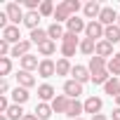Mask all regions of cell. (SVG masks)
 Instances as JSON below:
<instances>
[{
	"label": "cell",
	"mask_w": 120,
	"mask_h": 120,
	"mask_svg": "<svg viewBox=\"0 0 120 120\" xmlns=\"http://www.w3.org/2000/svg\"><path fill=\"white\" fill-rule=\"evenodd\" d=\"M113 120H120V106H118V108L113 111Z\"/></svg>",
	"instance_id": "cell-42"
},
{
	"label": "cell",
	"mask_w": 120,
	"mask_h": 120,
	"mask_svg": "<svg viewBox=\"0 0 120 120\" xmlns=\"http://www.w3.org/2000/svg\"><path fill=\"white\" fill-rule=\"evenodd\" d=\"M115 104H118V106H120V94H118V97H115Z\"/></svg>",
	"instance_id": "cell-44"
},
{
	"label": "cell",
	"mask_w": 120,
	"mask_h": 120,
	"mask_svg": "<svg viewBox=\"0 0 120 120\" xmlns=\"http://www.w3.org/2000/svg\"><path fill=\"white\" fill-rule=\"evenodd\" d=\"M106 66H108V61H106L104 56H97V54H94V56H90V66H87V68H90V73H97V71H104Z\"/></svg>",
	"instance_id": "cell-14"
},
{
	"label": "cell",
	"mask_w": 120,
	"mask_h": 120,
	"mask_svg": "<svg viewBox=\"0 0 120 120\" xmlns=\"http://www.w3.org/2000/svg\"><path fill=\"white\" fill-rule=\"evenodd\" d=\"M64 3H66V7L71 10V14L75 17V12L80 10V3H78V0H64Z\"/></svg>",
	"instance_id": "cell-37"
},
{
	"label": "cell",
	"mask_w": 120,
	"mask_h": 120,
	"mask_svg": "<svg viewBox=\"0 0 120 120\" xmlns=\"http://www.w3.org/2000/svg\"><path fill=\"white\" fill-rule=\"evenodd\" d=\"M64 94H66L68 99H78V97L82 94V85H80L78 80H66V82H64Z\"/></svg>",
	"instance_id": "cell-4"
},
{
	"label": "cell",
	"mask_w": 120,
	"mask_h": 120,
	"mask_svg": "<svg viewBox=\"0 0 120 120\" xmlns=\"http://www.w3.org/2000/svg\"><path fill=\"white\" fill-rule=\"evenodd\" d=\"M104 33H106V26L99 24V21H90L87 28H85V38H90V40H94V42H99V40L104 38Z\"/></svg>",
	"instance_id": "cell-1"
},
{
	"label": "cell",
	"mask_w": 120,
	"mask_h": 120,
	"mask_svg": "<svg viewBox=\"0 0 120 120\" xmlns=\"http://www.w3.org/2000/svg\"><path fill=\"white\" fill-rule=\"evenodd\" d=\"M24 24H26L31 31H35V28H38V24H40V12H26Z\"/></svg>",
	"instance_id": "cell-22"
},
{
	"label": "cell",
	"mask_w": 120,
	"mask_h": 120,
	"mask_svg": "<svg viewBox=\"0 0 120 120\" xmlns=\"http://www.w3.org/2000/svg\"><path fill=\"white\" fill-rule=\"evenodd\" d=\"M0 120H10V118H7V115H0Z\"/></svg>",
	"instance_id": "cell-45"
},
{
	"label": "cell",
	"mask_w": 120,
	"mask_h": 120,
	"mask_svg": "<svg viewBox=\"0 0 120 120\" xmlns=\"http://www.w3.org/2000/svg\"><path fill=\"white\" fill-rule=\"evenodd\" d=\"M56 73V61H52V59H42L40 66H38V75L40 78H52Z\"/></svg>",
	"instance_id": "cell-3"
},
{
	"label": "cell",
	"mask_w": 120,
	"mask_h": 120,
	"mask_svg": "<svg viewBox=\"0 0 120 120\" xmlns=\"http://www.w3.org/2000/svg\"><path fill=\"white\" fill-rule=\"evenodd\" d=\"M5 115H7L10 120H24V115H26V113H24V108H21L19 104H12V106H10V111H7Z\"/></svg>",
	"instance_id": "cell-27"
},
{
	"label": "cell",
	"mask_w": 120,
	"mask_h": 120,
	"mask_svg": "<svg viewBox=\"0 0 120 120\" xmlns=\"http://www.w3.org/2000/svg\"><path fill=\"white\" fill-rule=\"evenodd\" d=\"M104 40H108L111 45H115L120 40V26L113 24V26H106V33H104Z\"/></svg>",
	"instance_id": "cell-17"
},
{
	"label": "cell",
	"mask_w": 120,
	"mask_h": 120,
	"mask_svg": "<svg viewBox=\"0 0 120 120\" xmlns=\"http://www.w3.org/2000/svg\"><path fill=\"white\" fill-rule=\"evenodd\" d=\"M78 120H82V118H78Z\"/></svg>",
	"instance_id": "cell-48"
},
{
	"label": "cell",
	"mask_w": 120,
	"mask_h": 120,
	"mask_svg": "<svg viewBox=\"0 0 120 120\" xmlns=\"http://www.w3.org/2000/svg\"><path fill=\"white\" fill-rule=\"evenodd\" d=\"M75 49H80V45H68V42H61V54H64V59L73 56V54H75Z\"/></svg>",
	"instance_id": "cell-35"
},
{
	"label": "cell",
	"mask_w": 120,
	"mask_h": 120,
	"mask_svg": "<svg viewBox=\"0 0 120 120\" xmlns=\"http://www.w3.org/2000/svg\"><path fill=\"white\" fill-rule=\"evenodd\" d=\"M7 111H10V101H7V97L0 94V113H7Z\"/></svg>",
	"instance_id": "cell-39"
},
{
	"label": "cell",
	"mask_w": 120,
	"mask_h": 120,
	"mask_svg": "<svg viewBox=\"0 0 120 120\" xmlns=\"http://www.w3.org/2000/svg\"><path fill=\"white\" fill-rule=\"evenodd\" d=\"M73 14H71V10L66 7V3H59L56 5V10H54V24H61V21H68Z\"/></svg>",
	"instance_id": "cell-9"
},
{
	"label": "cell",
	"mask_w": 120,
	"mask_h": 120,
	"mask_svg": "<svg viewBox=\"0 0 120 120\" xmlns=\"http://www.w3.org/2000/svg\"><path fill=\"white\" fill-rule=\"evenodd\" d=\"M47 35H49V40H56V38H61V40H64L66 31L61 28V24H52V26L47 28Z\"/></svg>",
	"instance_id": "cell-28"
},
{
	"label": "cell",
	"mask_w": 120,
	"mask_h": 120,
	"mask_svg": "<svg viewBox=\"0 0 120 120\" xmlns=\"http://www.w3.org/2000/svg\"><path fill=\"white\" fill-rule=\"evenodd\" d=\"M106 68H108V73H111L113 78H115V75H120V61H118L115 56H111V59H108V66H106Z\"/></svg>",
	"instance_id": "cell-34"
},
{
	"label": "cell",
	"mask_w": 120,
	"mask_h": 120,
	"mask_svg": "<svg viewBox=\"0 0 120 120\" xmlns=\"http://www.w3.org/2000/svg\"><path fill=\"white\" fill-rule=\"evenodd\" d=\"M5 12H7V17H10V21H12L14 26H19V24L24 21V17H26V12L21 10V5H19V3H10Z\"/></svg>",
	"instance_id": "cell-2"
},
{
	"label": "cell",
	"mask_w": 120,
	"mask_h": 120,
	"mask_svg": "<svg viewBox=\"0 0 120 120\" xmlns=\"http://www.w3.org/2000/svg\"><path fill=\"white\" fill-rule=\"evenodd\" d=\"M92 80H94V85H106V82L111 80V73H108V68H104V71H97V73H92Z\"/></svg>",
	"instance_id": "cell-29"
},
{
	"label": "cell",
	"mask_w": 120,
	"mask_h": 120,
	"mask_svg": "<svg viewBox=\"0 0 120 120\" xmlns=\"http://www.w3.org/2000/svg\"><path fill=\"white\" fill-rule=\"evenodd\" d=\"M101 10H104V7H101V5L97 3V0H92V3H87V5L82 7V12H85V17H87V19H92V21H97V19H99V14H101Z\"/></svg>",
	"instance_id": "cell-8"
},
{
	"label": "cell",
	"mask_w": 120,
	"mask_h": 120,
	"mask_svg": "<svg viewBox=\"0 0 120 120\" xmlns=\"http://www.w3.org/2000/svg\"><path fill=\"white\" fill-rule=\"evenodd\" d=\"M31 45H33L31 40H21V42L12 45V54H10V56H21V59H24L26 54H31V52H28V49H31Z\"/></svg>",
	"instance_id": "cell-10"
},
{
	"label": "cell",
	"mask_w": 120,
	"mask_h": 120,
	"mask_svg": "<svg viewBox=\"0 0 120 120\" xmlns=\"http://www.w3.org/2000/svg\"><path fill=\"white\" fill-rule=\"evenodd\" d=\"M118 26H120V17H118Z\"/></svg>",
	"instance_id": "cell-47"
},
{
	"label": "cell",
	"mask_w": 120,
	"mask_h": 120,
	"mask_svg": "<svg viewBox=\"0 0 120 120\" xmlns=\"http://www.w3.org/2000/svg\"><path fill=\"white\" fill-rule=\"evenodd\" d=\"M47 40H49L47 31H42V28H35V31H31V42H33V45H42V42H47Z\"/></svg>",
	"instance_id": "cell-23"
},
{
	"label": "cell",
	"mask_w": 120,
	"mask_h": 120,
	"mask_svg": "<svg viewBox=\"0 0 120 120\" xmlns=\"http://www.w3.org/2000/svg\"><path fill=\"white\" fill-rule=\"evenodd\" d=\"M80 52H82V54H94V52H97V42L90 40V38L80 40Z\"/></svg>",
	"instance_id": "cell-32"
},
{
	"label": "cell",
	"mask_w": 120,
	"mask_h": 120,
	"mask_svg": "<svg viewBox=\"0 0 120 120\" xmlns=\"http://www.w3.org/2000/svg\"><path fill=\"white\" fill-rule=\"evenodd\" d=\"M113 56H115V59H118V61H120V52H118V54H113Z\"/></svg>",
	"instance_id": "cell-46"
},
{
	"label": "cell",
	"mask_w": 120,
	"mask_h": 120,
	"mask_svg": "<svg viewBox=\"0 0 120 120\" xmlns=\"http://www.w3.org/2000/svg\"><path fill=\"white\" fill-rule=\"evenodd\" d=\"M17 82H19V87H26V90H28V87L35 85V78H33L28 71H19V73H17Z\"/></svg>",
	"instance_id": "cell-16"
},
{
	"label": "cell",
	"mask_w": 120,
	"mask_h": 120,
	"mask_svg": "<svg viewBox=\"0 0 120 120\" xmlns=\"http://www.w3.org/2000/svg\"><path fill=\"white\" fill-rule=\"evenodd\" d=\"M73 71V66L68 64V59H59L56 61V75H68Z\"/></svg>",
	"instance_id": "cell-31"
},
{
	"label": "cell",
	"mask_w": 120,
	"mask_h": 120,
	"mask_svg": "<svg viewBox=\"0 0 120 120\" xmlns=\"http://www.w3.org/2000/svg\"><path fill=\"white\" fill-rule=\"evenodd\" d=\"M38 52H40L42 56H52V54L56 52V42H54V40H47V42L38 45Z\"/></svg>",
	"instance_id": "cell-26"
},
{
	"label": "cell",
	"mask_w": 120,
	"mask_h": 120,
	"mask_svg": "<svg viewBox=\"0 0 120 120\" xmlns=\"http://www.w3.org/2000/svg\"><path fill=\"white\" fill-rule=\"evenodd\" d=\"M71 75H73V80H78L80 85H82V82H87V80L92 78V73H90V68H87V66H73Z\"/></svg>",
	"instance_id": "cell-11"
},
{
	"label": "cell",
	"mask_w": 120,
	"mask_h": 120,
	"mask_svg": "<svg viewBox=\"0 0 120 120\" xmlns=\"http://www.w3.org/2000/svg\"><path fill=\"white\" fill-rule=\"evenodd\" d=\"M68 104H71V99H68L66 94H56V97L52 99L49 106H52L54 113H66V111H68Z\"/></svg>",
	"instance_id": "cell-5"
},
{
	"label": "cell",
	"mask_w": 120,
	"mask_h": 120,
	"mask_svg": "<svg viewBox=\"0 0 120 120\" xmlns=\"http://www.w3.org/2000/svg\"><path fill=\"white\" fill-rule=\"evenodd\" d=\"M10 71H12V59L0 56V75H10Z\"/></svg>",
	"instance_id": "cell-33"
},
{
	"label": "cell",
	"mask_w": 120,
	"mask_h": 120,
	"mask_svg": "<svg viewBox=\"0 0 120 120\" xmlns=\"http://www.w3.org/2000/svg\"><path fill=\"white\" fill-rule=\"evenodd\" d=\"M118 17H120V14H118L113 7H104L97 21H99V24H104V26H113V21H118Z\"/></svg>",
	"instance_id": "cell-6"
},
{
	"label": "cell",
	"mask_w": 120,
	"mask_h": 120,
	"mask_svg": "<svg viewBox=\"0 0 120 120\" xmlns=\"http://www.w3.org/2000/svg\"><path fill=\"white\" fill-rule=\"evenodd\" d=\"M0 92H3V97L10 92V85H7V80H3V82H0Z\"/></svg>",
	"instance_id": "cell-40"
},
{
	"label": "cell",
	"mask_w": 120,
	"mask_h": 120,
	"mask_svg": "<svg viewBox=\"0 0 120 120\" xmlns=\"http://www.w3.org/2000/svg\"><path fill=\"white\" fill-rule=\"evenodd\" d=\"M82 111H85V104H80L78 99H71V104H68V111H66V115H68V118H73V120H78Z\"/></svg>",
	"instance_id": "cell-13"
},
{
	"label": "cell",
	"mask_w": 120,
	"mask_h": 120,
	"mask_svg": "<svg viewBox=\"0 0 120 120\" xmlns=\"http://www.w3.org/2000/svg\"><path fill=\"white\" fill-rule=\"evenodd\" d=\"M54 3H49V0H42V3H40V17H54Z\"/></svg>",
	"instance_id": "cell-30"
},
{
	"label": "cell",
	"mask_w": 120,
	"mask_h": 120,
	"mask_svg": "<svg viewBox=\"0 0 120 120\" xmlns=\"http://www.w3.org/2000/svg\"><path fill=\"white\" fill-rule=\"evenodd\" d=\"M24 120H40V118H38L35 113H26V115H24Z\"/></svg>",
	"instance_id": "cell-41"
},
{
	"label": "cell",
	"mask_w": 120,
	"mask_h": 120,
	"mask_svg": "<svg viewBox=\"0 0 120 120\" xmlns=\"http://www.w3.org/2000/svg\"><path fill=\"white\" fill-rule=\"evenodd\" d=\"M94 54L106 59V56H111V54H113V45H111L108 40H99V42H97V52H94Z\"/></svg>",
	"instance_id": "cell-19"
},
{
	"label": "cell",
	"mask_w": 120,
	"mask_h": 120,
	"mask_svg": "<svg viewBox=\"0 0 120 120\" xmlns=\"http://www.w3.org/2000/svg\"><path fill=\"white\" fill-rule=\"evenodd\" d=\"M61 42H68V45H78V35L75 33H71V31H66V35H64V40Z\"/></svg>",
	"instance_id": "cell-38"
},
{
	"label": "cell",
	"mask_w": 120,
	"mask_h": 120,
	"mask_svg": "<svg viewBox=\"0 0 120 120\" xmlns=\"http://www.w3.org/2000/svg\"><path fill=\"white\" fill-rule=\"evenodd\" d=\"M104 90H106V94H111V97L115 99V97L120 94V80H118V78H111V80L104 85Z\"/></svg>",
	"instance_id": "cell-25"
},
{
	"label": "cell",
	"mask_w": 120,
	"mask_h": 120,
	"mask_svg": "<svg viewBox=\"0 0 120 120\" xmlns=\"http://www.w3.org/2000/svg\"><path fill=\"white\" fill-rule=\"evenodd\" d=\"M33 113H35V115H38L40 120H47V118H49V115H52L54 111H52V106H49V104H45V101H40V104L35 106V111H33Z\"/></svg>",
	"instance_id": "cell-21"
},
{
	"label": "cell",
	"mask_w": 120,
	"mask_h": 120,
	"mask_svg": "<svg viewBox=\"0 0 120 120\" xmlns=\"http://www.w3.org/2000/svg\"><path fill=\"white\" fill-rule=\"evenodd\" d=\"M38 66H40V61H38L35 54H26V56L21 59V71H28V73H31V71L38 68Z\"/></svg>",
	"instance_id": "cell-18"
},
{
	"label": "cell",
	"mask_w": 120,
	"mask_h": 120,
	"mask_svg": "<svg viewBox=\"0 0 120 120\" xmlns=\"http://www.w3.org/2000/svg\"><path fill=\"white\" fill-rule=\"evenodd\" d=\"M19 38H21V33H19V26H14V24H10V26L3 31V40H7L10 45H17V42H21Z\"/></svg>",
	"instance_id": "cell-7"
},
{
	"label": "cell",
	"mask_w": 120,
	"mask_h": 120,
	"mask_svg": "<svg viewBox=\"0 0 120 120\" xmlns=\"http://www.w3.org/2000/svg\"><path fill=\"white\" fill-rule=\"evenodd\" d=\"M66 28H68L71 33H75V35H78L80 31H85V28H87V24H85L82 19H78V17H71V19L66 21Z\"/></svg>",
	"instance_id": "cell-15"
},
{
	"label": "cell",
	"mask_w": 120,
	"mask_h": 120,
	"mask_svg": "<svg viewBox=\"0 0 120 120\" xmlns=\"http://www.w3.org/2000/svg\"><path fill=\"white\" fill-rule=\"evenodd\" d=\"M12 99H14V104H19V106H21V104H26V101H28V90L17 85V87H14V92H12Z\"/></svg>",
	"instance_id": "cell-20"
},
{
	"label": "cell",
	"mask_w": 120,
	"mask_h": 120,
	"mask_svg": "<svg viewBox=\"0 0 120 120\" xmlns=\"http://www.w3.org/2000/svg\"><path fill=\"white\" fill-rule=\"evenodd\" d=\"M92 120H108V118H106V115H101V113H99V115H92Z\"/></svg>",
	"instance_id": "cell-43"
},
{
	"label": "cell",
	"mask_w": 120,
	"mask_h": 120,
	"mask_svg": "<svg viewBox=\"0 0 120 120\" xmlns=\"http://www.w3.org/2000/svg\"><path fill=\"white\" fill-rule=\"evenodd\" d=\"M7 54H12L10 42H7V40H0V56H7Z\"/></svg>",
	"instance_id": "cell-36"
},
{
	"label": "cell",
	"mask_w": 120,
	"mask_h": 120,
	"mask_svg": "<svg viewBox=\"0 0 120 120\" xmlns=\"http://www.w3.org/2000/svg\"><path fill=\"white\" fill-rule=\"evenodd\" d=\"M101 106H104V101H101L99 97H90V99L85 101V113H92V115H99Z\"/></svg>",
	"instance_id": "cell-12"
},
{
	"label": "cell",
	"mask_w": 120,
	"mask_h": 120,
	"mask_svg": "<svg viewBox=\"0 0 120 120\" xmlns=\"http://www.w3.org/2000/svg\"><path fill=\"white\" fill-rule=\"evenodd\" d=\"M38 97H40L42 101H49V99H54L56 94H54V87L45 82V85H40V87H38Z\"/></svg>",
	"instance_id": "cell-24"
}]
</instances>
